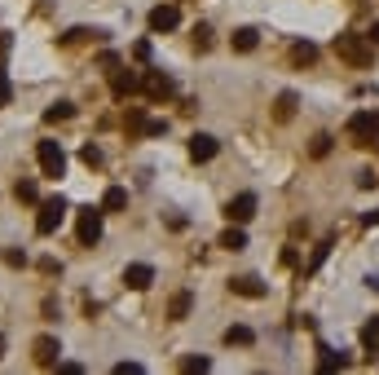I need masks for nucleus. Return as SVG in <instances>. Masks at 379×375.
I'll return each mask as SVG.
<instances>
[{"instance_id":"obj_9","label":"nucleus","mask_w":379,"mask_h":375,"mask_svg":"<svg viewBox=\"0 0 379 375\" xmlns=\"http://www.w3.org/2000/svg\"><path fill=\"white\" fill-rule=\"evenodd\" d=\"M217 151H221V141L212 137V133H194V137H190V159H194V164H207V159H217Z\"/></svg>"},{"instance_id":"obj_22","label":"nucleus","mask_w":379,"mask_h":375,"mask_svg":"<svg viewBox=\"0 0 379 375\" xmlns=\"http://www.w3.org/2000/svg\"><path fill=\"white\" fill-rule=\"evenodd\" d=\"M274 115H278V120H283V124H287V120L295 115V93H283V97H278V106H274Z\"/></svg>"},{"instance_id":"obj_20","label":"nucleus","mask_w":379,"mask_h":375,"mask_svg":"<svg viewBox=\"0 0 379 375\" xmlns=\"http://www.w3.org/2000/svg\"><path fill=\"white\" fill-rule=\"evenodd\" d=\"M344 367H349V357H344V353L322 349V357H318V371H344Z\"/></svg>"},{"instance_id":"obj_41","label":"nucleus","mask_w":379,"mask_h":375,"mask_svg":"<svg viewBox=\"0 0 379 375\" xmlns=\"http://www.w3.org/2000/svg\"><path fill=\"white\" fill-rule=\"evenodd\" d=\"M0 357H5V336H0Z\"/></svg>"},{"instance_id":"obj_35","label":"nucleus","mask_w":379,"mask_h":375,"mask_svg":"<svg viewBox=\"0 0 379 375\" xmlns=\"http://www.w3.org/2000/svg\"><path fill=\"white\" fill-rule=\"evenodd\" d=\"M115 375H141V362H120V367H115Z\"/></svg>"},{"instance_id":"obj_23","label":"nucleus","mask_w":379,"mask_h":375,"mask_svg":"<svg viewBox=\"0 0 379 375\" xmlns=\"http://www.w3.org/2000/svg\"><path fill=\"white\" fill-rule=\"evenodd\" d=\"M13 199H18V203H36V199H40L36 182H18V186H13Z\"/></svg>"},{"instance_id":"obj_18","label":"nucleus","mask_w":379,"mask_h":375,"mask_svg":"<svg viewBox=\"0 0 379 375\" xmlns=\"http://www.w3.org/2000/svg\"><path fill=\"white\" fill-rule=\"evenodd\" d=\"M291 62H300V67H313V62H318V49H313L309 40H300V44H291Z\"/></svg>"},{"instance_id":"obj_38","label":"nucleus","mask_w":379,"mask_h":375,"mask_svg":"<svg viewBox=\"0 0 379 375\" xmlns=\"http://www.w3.org/2000/svg\"><path fill=\"white\" fill-rule=\"evenodd\" d=\"M361 225H379V212H366V217H361Z\"/></svg>"},{"instance_id":"obj_8","label":"nucleus","mask_w":379,"mask_h":375,"mask_svg":"<svg viewBox=\"0 0 379 375\" xmlns=\"http://www.w3.org/2000/svg\"><path fill=\"white\" fill-rule=\"evenodd\" d=\"M225 217H229V225H247L256 217V194H238V199H229Z\"/></svg>"},{"instance_id":"obj_12","label":"nucleus","mask_w":379,"mask_h":375,"mask_svg":"<svg viewBox=\"0 0 379 375\" xmlns=\"http://www.w3.org/2000/svg\"><path fill=\"white\" fill-rule=\"evenodd\" d=\"M229 291H234V296H247V300H260L265 296V283L252 279V274H243V279H229Z\"/></svg>"},{"instance_id":"obj_1","label":"nucleus","mask_w":379,"mask_h":375,"mask_svg":"<svg viewBox=\"0 0 379 375\" xmlns=\"http://www.w3.org/2000/svg\"><path fill=\"white\" fill-rule=\"evenodd\" d=\"M335 53L349 62V67H371L375 62V44L366 36H357V31H340L335 36Z\"/></svg>"},{"instance_id":"obj_28","label":"nucleus","mask_w":379,"mask_h":375,"mask_svg":"<svg viewBox=\"0 0 379 375\" xmlns=\"http://www.w3.org/2000/svg\"><path fill=\"white\" fill-rule=\"evenodd\" d=\"M79 159H84V164H89V168H97V164H102V151H97V146L89 141V146H84V151H79Z\"/></svg>"},{"instance_id":"obj_2","label":"nucleus","mask_w":379,"mask_h":375,"mask_svg":"<svg viewBox=\"0 0 379 375\" xmlns=\"http://www.w3.org/2000/svg\"><path fill=\"white\" fill-rule=\"evenodd\" d=\"M102 208H79V221H75V239L79 248H97V239H102Z\"/></svg>"},{"instance_id":"obj_31","label":"nucleus","mask_w":379,"mask_h":375,"mask_svg":"<svg viewBox=\"0 0 379 375\" xmlns=\"http://www.w3.org/2000/svg\"><path fill=\"white\" fill-rule=\"evenodd\" d=\"M93 31H84V27H75V31H67V36H62V44H79V40H89Z\"/></svg>"},{"instance_id":"obj_33","label":"nucleus","mask_w":379,"mask_h":375,"mask_svg":"<svg viewBox=\"0 0 379 375\" xmlns=\"http://www.w3.org/2000/svg\"><path fill=\"white\" fill-rule=\"evenodd\" d=\"M9 97H13V89H9V80H5V71H0V106H9Z\"/></svg>"},{"instance_id":"obj_25","label":"nucleus","mask_w":379,"mask_h":375,"mask_svg":"<svg viewBox=\"0 0 379 375\" xmlns=\"http://www.w3.org/2000/svg\"><path fill=\"white\" fill-rule=\"evenodd\" d=\"M194 49H199V53H207V49H212V27L207 23L194 27Z\"/></svg>"},{"instance_id":"obj_3","label":"nucleus","mask_w":379,"mask_h":375,"mask_svg":"<svg viewBox=\"0 0 379 375\" xmlns=\"http://www.w3.org/2000/svg\"><path fill=\"white\" fill-rule=\"evenodd\" d=\"M62 217H67V199H62V194L44 199V203H40V212H36V234H58Z\"/></svg>"},{"instance_id":"obj_21","label":"nucleus","mask_w":379,"mask_h":375,"mask_svg":"<svg viewBox=\"0 0 379 375\" xmlns=\"http://www.w3.org/2000/svg\"><path fill=\"white\" fill-rule=\"evenodd\" d=\"M361 349H366V353L379 349V318H371L366 327H361Z\"/></svg>"},{"instance_id":"obj_32","label":"nucleus","mask_w":379,"mask_h":375,"mask_svg":"<svg viewBox=\"0 0 379 375\" xmlns=\"http://www.w3.org/2000/svg\"><path fill=\"white\" fill-rule=\"evenodd\" d=\"M133 58H137V62H150V40H137V44H133Z\"/></svg>"},{"instance_id":"obj_11","label":"nucleus","mask_w":379,"mask_h":375,"mask_svg":"<svg viewBox=\"0 0 379 375\" xmlns=\"http://www.w3.org/2000/svg\"><path fill=\"white\" fill-rule=\"evenodd\" d=\"M181 23V9L176 5H155L150 9V31H172Z\"/></svg>"},{"instance_id":"obj_19","label":"nucleus","mask_w":379,"mask_h":375,"mask_svg":"<svg viewBox=\"0 0 379 375\" xmlns=\"http://www.w3.org/2000/svg\"><path fill=\"white\" fill-rule=\"evenodd\" d=\"M221 248H229V252H243V248H247V234H243V225H229V230L221 234Z\"/></svg>"},{"instance_id":"obj_14","label":"nucleus","mask_w":379,"mask_h":375,"mask_svg":"<svg viewBox=\"0 0 379 375\" xmlns=\"http://www.w3.org/2000/svg\"><path fill=\"white\" fill-rule=\"evenodd\" d=\"M229 44H234V53H252V49L260 44V31L256 27H238L234 36H229Z\"/></svg>"},{"instance_id":"obj_37","label":"nucleus","mask_w":379,"mask_h":375,"mask_svg":"<svg viewBox=\"0 0 379 375\" xmlns=\"http://www.w3.org/2000/svg\"><path fill=\"white\" fill-rule=\"evenodd\" d=\"M58 371L62 375H84V367H79V362H58Z\"/></svg>"},{"instance_id":"obj_30","label":"nucleus","mask_w":379,"mask_h":375,"mask_svg":"<svg viewBox=\"0 0 379 375\" xmlns=\"http://www.w3.org/2000/svg\"><path fill=\"white\" fill-rule=\"evenodd\" d=\"M181 371H212V362H207V357H186V362H181Z\"/></svg>"},{"instance_id":"obj_5","label":"nucleus","mask_w":379,"mask_h":375,"mask_svg":"<svg viewBox=\"0 0 379 375\" xmlns=\"http://www.w3.org/2000/svg\"><path fill=\"white\" fill-rule=\"evenodd\" d=\"M349 137L357 146H371L379 137V115L375 110H357V115H349Z\"/></svg>"},{"instance_id":"obj_39","label":"nucleus","mask_w":379,"mask_h":375,"mask_svg":"<svg viewBox=\"0 0 379 375\" xmlns=\"http://www.w3.org/2000/svg\"><path fill=\"white\" fill-rule=\"evenodd\" d=\"M9 53V36H5V31H0V58H5Z\"/></svg>"},{"instance_id":"obj_13","label":"nucleus","mask_w":379,"mask_h":375,"mask_svg":"<svg viewBox=\"0 0 379 375\" xmlns=\"http://www.w3.org/2000/svg\"><path fill=\"white\" fill-rule=\"evenodd\" d=\"M124 283L133 287V291H146V287L155 283V269H150V265H141V260H137V265H128V269H124Z\"/></svg>"},{"instance_id":"obj_17","label":"nucleus","mask_w":379,"mask_h":375,"mask_svg":"<svg viewBox=\"0 0 379 375\" xmlns=\"http://www.w3.org/2000/svg\"><path fill=\"white\" fill-rule=\"evenodd\" d=\"M190 305H194V296H190V291H176V296H172V305H168V318H172V322H181V318L190 314Z\"/></svg>"},{"instance_id":"obj_26","label":"nucleus","mask_w":379,"mask_h":375,"mask_svg":"<svg viewBox=\"0 0 379 375\" xmlns=\"http://www.w3.org/2000/svg\"><path fill=\"white\" fill-rule=\"evenodd\" d=\"M128 128H133V133H141V124H146V110L141 106H128V120H124Z\"/></svg>"},{"instance_id":"obj_16","label":"nucleus","mask_w":379,"mask_h":375,"mask_svg":"<svg viewBox=\"0 0 379 375\" xmlns=\"http://www.w3.org/2000/svg\"><path fill=\"white\" fill-rule=\"evenodd\" d=\"M124 208H128V190L124 186H110L102 194V212H124Z\"/></svg>"},{"instance_id":"obj_27","label":"nucleus","mask_w":379,"mask_h":375,"mask_svg":"<svg viewBox=\"0 0 379 375\" xmlns=\"http://www.w3.org/2000/svg\"><path fill=\"white\" fill-rule=\"evenodd\" d=\"M141 133H146V137H163V133H168V124H163V120H146Z\"/></svg>"},{"instance_id":"obj_34","label":"nucleus","mask_w":379,"mask_h":375,"mask_svg":"<svg viewBox=\"0 0 379 375\" xmlns=\"http://www.w3.org/2000/svg\"><path fill=\"white\" fill-rule=\"evenodd\" d=\"M326 151H331V137H313V155H318V159H322Z\"/></svg>"},{"instance_id":"obj_40","label":"nucleus","mask_w":379,"mask_h":375,"mask_svg":"<svg viewBox=\"0 0 379 375\" xmlns=\"http://www.w3.org/2000/svg\"><path fill=\"white\" fill-rule=\"evenodd\" d=\"M366 40H371V44H379V23L371 27V36H366Z\"/></svg>"},{"instance_id":"obj_10","label":"nucleus","mask_w":379,"mask_h":375,"mask_svg":"<svg viewBox=\"0 0 379 375\" xmlns=\"http://www.w3.org/2000/svg\"><path fill=\"white\" fill-rule=\"evenodd\" d=\"M137 89H141V80L133 71H110V93L120 97V102H124V97H133Z\"/></svg>"},{"instance_id":"obj_15","label":"nucleus","mask_w":379,"mask_h":375,"mask_svg":"<svg viewBox=\"0 0 379 375\" xmlns=\"http://www.w3.org/2000/svg\"><path fill=\"white\" fill-rule=\"evenodd\" d=\"M221 340H225L229 349H234V345H238V349H247V345L256 340V331H252V327H243V322H234V327H225V336H221Z\"/></svg>"},{"instance_id":"obj_7","label":"nucleus","mask_w":379,"mask_h":375,"mask_svg":"<svg viewBox=\"0 0 379 375\" xmlns=\"http://www.w3.org/2000/svg\"><path fill=\"white\" fill-rule=\"evenodd\" d=\"M58 353H62V345L53 336H36V345H31V357H36V367H58Z\"/></svg>"},{"instance_id":"obj_6","label":"nucleus","mask_w":379,"mask_h":375,"mask_svg":"<svg viewBox=\"0 0 379 375\" xmlns=\"http://www.w3.org/2000/svg\"><path fill=\"white\" fill-rule=\"evenodd\" d=\"M141 93L150 97V102H163V97H172L176 89H172V80L163 75V71H146L141 75Z\"/></svg>"},{"instance_id":"obj_4","label":"nucleus","mask_w":379,"mask_h":375,"mask_svg":"<svg viewBox=\"0 0 379 375\" xmlns=\"http://www.w3.org/2000/svg\"><path fill=\"white\" fill-rule=\"evenodd\" d=\"M36 159H40V172L44 177H62V172H67V151H62L58 141H40L36 146Z\"/></svg>"},{"instance_id":"obj_29","label":"nucleus","mask_w":379,"mask_h":375,"mask_svg":"<svg viewBox=\"0 0 379 375\" xmlns=\"http://www.w3.org/2000/svg\"><path fill=\"white\" fill-rule=\"evenodd\" d=\"M5 265H9V269H23V265H27V252L9 248V252H5Z\"/></svg>"},{"instance_id":"obj_24","label":"nucleus","mask_w":379,"mask_h":375,"mask_svg":"<svg viewBox=\"0 0 379 375\" xmlns=\"http://www.w3.org/2000/svg\"><path fill=\"white\" fill-rule=\"evenodd\" d=\"M71 115H75V106H71V102H58V106H49V110H44V120H49V124L71 120Z\"/></svg>"},{"instance_id":"obj_36","label":"nucleus","mask_w":379,"mask_h":375,"mask_svg":"<svg viewBox=\"0 0 379 375\" xmlns=\"http://www.w3.org/2000/svg\"><path fill=\"white\" fill-rule=\"evenodd\" d=\"M40 274H62V265H58L53 256H44V260H40Z\"/></svg>"}]
</instances>
